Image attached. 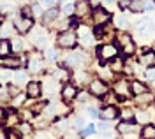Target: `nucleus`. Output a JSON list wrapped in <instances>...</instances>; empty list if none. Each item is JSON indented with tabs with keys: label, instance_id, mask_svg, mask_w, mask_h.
Instances as JSON below:
<instances>
[{
	"label": "nucleus",
	"instance_id": "1",
	"mask_svg": "<svg viewBox=\"0 0 155 139\" xmlns=\"http://www.w3.org/2000/svg\"><path fill=\"white\" fill-rule=\"evenodd\" d=\"M95 53H97V58L101 60L102 63H109L113 58L120 57V48L116 46L115 42H101L97 46Z\"/></svg>",
	"mask_w": 155,
	"mask_h": 139
},
{
	"label": "nucleus",
	"instance_id": "2",
	"mask_svg": "<svg viewBox=\"0 0 155 139\" xmlns=\"http://www.w3.org/2000/svg\"><path fill=\"white\" fill-rule=\"evenodd\" d=\"M115 39H116V46L120 48V51L127 55V57H132L136 53V44L132 37H130V34L127 32V30H118L115 34Z\"/></svg>",
	"mask_w": 155,
	"mask_h": 139
},
{
	"label": "nucleus",
	"instance_id": "3",
	"mask_svg": "<svg viewBox=\"0 0 155 139\" xmlns=\"http://www.w3.org/2000/svg\"><path fill=\"white\" fill-rule=\"evenodd\" d=\"M58 48L62 50H74L78 44V34L74 30H65V32H58L57 39H55Z\"/></svg>",
	"mask_w": 155,
	"mask_h": 139
},
{
	"label": "nucleus",
	"instance_id": "4",
	"mask_svg": "<svg viewBox=\"0 0 155 139\" xmlns=\"http://www.w3.org/2000/svg\"><path fill=\"white\" fill-rule=\"evenodd\" d=\"M76 34H78V42H79L85 50L94 48L97 44V39H95V35H94V28H90L87 25H79Z\"/></svg>",
	"mask_w": 155,
	"mask_h": 139
},
{
	"label": "nucleus",
	"instance_id": "5",
	"mask_svg": "<svg viewBox=\"0 0 155 139\" xmlns=\"http://www.w3.org/2000/svg\"><path fill=\"white\" fill-rule=\"evenodd\" d=\"M88 92H90L92 97L101 99V97H104L107 92H109V85H107V81L101 79V78H94V79L88 83Z\"/></svg>",
	"mask_w": 155,
	"mask_h": 139
},
{
	"label": "nucleus",
	"instance_id": "6",
	"mask_svg": "<svg viewBox=\"0 0 155 139\" xmlns=\"http://www.w3.org/2000/svg\"><path fill=\"white\" fill-rule=\"evenodd\" d=\"M113 93H115L120 100L129 99V97L132 95V92H130V81H127V79H116L115 83H113Z\"/></svg>",
	"mask_w": 155,
	"mask_h": 139
},
{
	"label": "nucleus",
	"instance_id": "7",
	"mask_svg": "<svg viewBox=\"0 0 155 139\" xmlns=\"http://www.w3.org/2000/svg\"><path fill=\"white\" fill-rule=\"evenodd\" d=\"M74 5H76V9H74V18L76 20H88V18H92V5L88 4V0H78L74 2Z\"/></svg>",
	"mask_w": 155,
	"mask_h": 139
},
{
	"label": "nucleus",
	"instance_id": "8",
	"mask_svg": "<svg viewBox=\"0 0 155 139\" xmlns=\"http://www.w3.org/2000/svg\"><path fill=\"white\" fill-rule=\"evenodd\" d=\"M12 25H14V30L18 32L19 35H25V34H28L30 30L34 28V20H32V18H25V16L18 14V16L12 20Z\"/></svg>",
	"mask_w": 155,
	"mask_h": 139
},
{
	"label": "nucleus",
	"instance_id": "9",
	"mask_svg": "<svg viewBox=\"0 0 155 139\" xmlns=\"http://www.w3.org/2000/svg\"><path fill=\"white\" fill-rule=\"evenodd\" d=\"M78 85H74L72 81H67V83H64L62 85V90H60V97H62V102H72V100H76L78 97Z\"/></svg>",
	"mask_w": 155,
	"mask_h": 139
},
{
	"label": "nucleus",
	"instance_id": "10",
	"mask_svg": "<svg viewBox=\"0 0 155 139\" xmlns=\"http://www.w3.org/2000/svg\"><path fill=\"white\" fill-rule=\"evenodd\" d=\"M41 85H42V93H46V95H49V97H51V95H55L57 92H60V90H62V86H60V81H58L55 76H48V78L42 81Z\"/></svg>",
	"mask_w": 155,
	"mask_h": 139
},
{
	"label": "nucleus",
	"instance_id": "11",
	"mask_svg": "<svg viewBox=\"0 0 155 139\" xmlns=\"http://www.w3.org/2000/svg\"><path fill=\"white\" fill-rule=\"evenodd\" d=\"M136 32L139 37H150L153 34V21L150 18H143L136 23Z\"/></svg>",
	"mask_w": 155,
	"mask_h": 139
},
{
	"label": "nucleus",
	"instance_id": "12",
	"mask_svg": "<svg viewBox=\"0 0 155 139\" xmlns=\"http://www.w3.org/2000/svg\"><path fill=\"white\" fill-rule=\"evenodd\" d=\"M92 21H94L95 27L107 25V23L111 21V14H109V11L102 9V7H97V9H94V12H92Z\"/></svg>",
	"mask_w": 155,
	"mask_h": 139
},
{
	"label": "nucleus",
	"instance_id": "13",
	"mask_svg": "<svg viewBox=\"0 0 155 139\" xmlns=\"http://www.w3.org/2000/svg\"><path fill=\"white\" fill-rule=\"evenodd\" d=\"M25 93L27 97L32 100H39V97L42 95V85L39 81H28L25 85Z\"/></svg>",
	"mask_w": 155,
	"mask_h": 139
},
{
	"label": "nucleus",
	"instance_id": "14",
	"mask_svg": "<svg viewBox=\"0 0 155 139\" xmlns=\"http://www.w3.org/2000/svg\"><path fill=\"white\" fill-rule=\"evenodd\" d=\"M118 113H120V109L116 106H102L99 109V118L106 120V121H113L118 118Z\"/></svg>",
	"mask_w": 155,
	"mask_h": 139
},
{
	"label": "nucleus",
	"instance_id": "15",
	"mask_svg": "<svg viewBox=\"0 0 155 139\" xmlns=\"http://www.w3.org/2000/svg\"><path fill=\"white\" fill-rule=\"evenodd\" d=\"M30 32H32V42L35 44V48H44V46H46V40H48L46 30L41 27L39 30H34V28H32Z\"/></svg>",
	"mask_w": 155,
	"mask_h": 139
},
{
	"label": "nucleus",
	"instance_id": "16",
	"mask_svg": "<svg viewBox=\"0 0 155 139\" xmlns=\"http://www.w3.org/2000/svg\"><path fill=\"white\" fill-rule=\"evenodd\" d=\"M60 18V11L57 7H51V9H46V12L42 14V18H41V23L44 25V27H51L55 21Z\"/></svg>",
	"mask_w": 155,
	"mask_h": 139
},
{
	"label": "nucleus",
	"instance_id": "17",
	"mask_svg": "<svg viewBox=\"0 0 155 139\" xmlns=\"http://www.w3.org/2000/svg\"><path fill=\"white\" fill-rule=\"evenodd\" d=\"M21 63H23V58H19V57H7V58H0V65H2L4 69H9V70L21 69Z\"/></svg>",
	"mask_w": 155,
	"mask_h": 139
},
{
	"label": "nucleus",
	"instance_id": "18",
	"mask_svg": "<svg viewBox=\"0 0 155 139\" xmlns=\"http://www.w3.org/2000/svg\"><path fill=\"white\" fill-rule=\"evenodd\" d=\"M12 83H14V85H18V86L27 85V83H28V70L16 69L14 72H12Z\"/></svg>",
	"mask_w": 155,
	"mask_h": 139
},
{
	"label": "nucleus",
	"instance_id": "19",
	"mask_svg": "<svg viewBox=\"0 0 155 139\" xmlns=\"http://www.w3.org/2000/svg\"><path fill=\"white\" fill-rule=\"evenodd\" d=\"M152 102H155V93H152L150 90L136 97V104H137L139 108H145V106H150Z\"/></svg>",
	"mask_w": 155,
	"mask_h": 139
},
{
	"label": "nucleus",
	"instance_id": "20",
	"mask_svg": "<svg viewBox=\"0 0 155 139\" xmlns=\"http://www.w3.org/2000/svg\"><path fill=\"white\" fill-rule=\"evenodd\" d=\"M28 72L32 74H37L42 70V57H39V55H34V57H30L28 60Z\"/></svg>",
	"mask_w": 155,
	"mask_h": 139
},
{
	"label": "nucleus",
	"instance_id": "21",
	"mask_svg": "<svg viewBox=\"0 0 155 139\" xmlns=\"http://www.w3.org/2000/svg\"><path fill=\"white\" fill-rule=\"evenodd\" d=\"M5 127H18L19 123H21V116H19V113L16 111L9 109L7 111V115H5Z\"/></svg>",
	"mask_w": 155,
	"mask_h": 139
},
{
	"label": "nucleus",
	"instance_id": "22",
	"mask_svg": "<svg viewBox=\"0 0 155 139\" xmlns=\"http://www.w3.org/2000/svg\"><path fill=\"white\" fill-rule=\"evenodd\" d=\"M137 63H139V65H145V67H153L155 65V53L153 51L143 53V55L137 58Z\"/></svg>",
	"mask_w": 155,
	"mask_h": 139
},
{
	"label": "nucleus",
	"instance_id": "23",
	"mask_svg": "<svg viewBox=\"0 0 155 139\" xmlns=\"http://www.w3.org/2000/svg\"><path fill=\"white\" fill-rule=\"evenodd\" d=\"M130 92H132L134 97H137V95L148 92V85H145L143 81H139V79H134V81H130Z\"/></svg>",
	"mask_w": 155,
	"mask_h": 139
},
{
	"label": "nucleus",
	"instance_id": "24",
	"mask_svg": "<svg viewBox=\"0 0 155 139\" xmlns=\"http://www.w3.org/2000/svg\"><path fill=\"white\" fill-rule=\"evenodd\" d=\"M124 69H125V62H124L122 57H116L109 62V70L113 74H120V72H124Z\"/></svg>",
	"mask_w": 155,
	"mask_h": 139
},
{
	"label": "nucleus",
	"instance_id": "25",
	"mask_svg": "<svg viewBox=\"0 0 155 139\" xmlns=\"http://www.w3.org/2000/svg\"><path fill=\"white\" fill-rule=\"evenodd\" d=\"M116 130H118V134L124 136V134H129V132H136L137 125H136V121H120Z\"/></svg>",
	"mask_w": 155,
	"mask_h": 139
},
{
	"label": "nucleus",
	"instance_id": "26",
	"mask_svg": "<svg viewBox=\"0 0 155 139\" xmlns=\"http://www.w3.org/2000/svg\"><path fill=\"white\" fill-rule=\"evenodd\" d=\"M11 46H12V51H14V53H23V51H27V48H28V44L25 42L23 37L11 39Z\"/></svg>",
	"mask_w": 155,
	"mask_h": 139
},
{
	"label": "nucleus",
	"instance_id": "27",
	"mask_svg": "<svg viewBox=\"0 0 155 139\" xmlns=\"http://www.w3.org/2000/svg\"><path fill=\"white\" fill-rule=\"evenodd\" d=\"M127 9L130 11V12H134V14H141V12H145V0H130L129 2V5H127Z\"/></svg>",
	"mask_w": 155,
	"mask_h": 139
},
{
	"label": "nucleus",
	"instance_id": "28",
	"mask_svg": "<svg viewBox=\"0 0 155 139\" xmlns=\"http://www.w3.org/2000/svg\"><path fill=\"white\" fill-rule=\"evenodd\" d=\"M11 53H12L11 40L0 37V58H7V57H11Z\"/></svg>",
	"mask_w": 155,
	"mask_h": 139
},
{
	"label": "nucleus",
	"instance_id": "29",
	"mask_svg": "<svg viewBox=\"0 0 155 139\" xmlns=\"http://www.w3.org/2000/svg\"><path fill=\"white\" fill-rule=\"evenodd\" d=\"M118 118L122 121H136V111L130 108H122L118 113Z\"/></svg>",
	"mask_w": 155,
	"mask_h": 139
},
{
	"label": "nucleus",
	"instance_id": "30",
	"mask_svg": "<svg viewBox=\"0 0 155 139\" xmlns=\"http://www.w3.org/2000/svg\"><path fill=\"white\" fill-rule=\"evenodd\" d=\"M95 127H97V132L101 136H104V137H109L111 132H113V127H109V121H106V120H101Z\"/></svg>",
	"mask_w": 155,
	"mask_h": 139
},
{
	"label": "nucleus",
	"instance_id": "31",
	"mask_svg": "<svg viewBox=\"0 0 155 139\" xmlns=\"http://www.w3.org/2000/svg\"><path fill=\"white\" fill-rule=\"evenodd\" d=\"M139 136H141V139H155V125L153 123H146V125H143Z\"/></svg>",
	"mask_w": 155,
	"mask_h": 139
},
{
	"label": "nucleus",
	"instance_id": "32",
	"mask_svg": "<svg viewBox=\"0 0 155 139\" xmlns=\"http://www.w3.org/2000/svg\"><path fill=\"white\" fill-rule=\"evenodd\" d=\"M136 123H141V125L152 123V116H150V113L145 111V109H137L136 111Z\"/></svg>",
	"mask_w": 155,
	"mask_h": 139
},
{
	"label": "nucleus",
	"instance_id": "33",
	"mask_svg": "<svg viewBox=\"0 0 155 139\" xmlns=\"http://www.w3.org/2000/svg\"><path fill=\"white\" fill-rule=\"evenodd\" d=\"M25 102H27V93H18V95H14V97L11 99V106H12L14 109H18L21 106H25Z\"/></svg>",
	"mask_w": 155,
	"mask_h": 139
},
{
	"label": "nucleus",
	"instance_id": "34",
	"mask_svg": "<svg viewBox=\"0 0 155 139\" xmlns=\"http://www.w3.org/2000/svg\"><path fill=\"white\" fill-rule=\"evenodd\" d=\"M14 32H16V30H14V25H12V23H5V25H2V28H0V37H2V39H9Z\"/></svg>",
	"mask_w": 155,
	"mask_h": 139
},
{
	"label": "nucleus",
	"instance_id": "35",
	"mask_svg": "<svg viewBox=\"0 0 155 139\" xmlns=\"http://www.w3.org/2000/svg\"><path fill=\"white\" fill-rule=\"evenodd\" d=\"M74 9H76L74 2L64 4V7H62V16H65V18H74Z\"/></svg>",
	"mask_w": 155,
	"mask_h": 139
},
{
	"label": "nucleus",
	"instance_id": "36",
	"mask_svg": "<svg viewBox=\"0 0 155 139\" xmlns=\"http://www.w3.org/2000/svg\"><path fill=\"white\" fill-rule=\"evenodd\" d=\"M95 132H97V127L94 123H88V125H85L83 129L79 130V137H88V136H92Z\"/></svg>",
	"mask_w": 155,
	"mask_h": 139
},
{
	"label": "nucleus",
	"instance_id": "37",
	"mask_svg": "<svg viewBox=\"0 0 155 139\" xmlns=\"http://www.w3.org/2000/svg\"><path fill=\"white\" fill-rule=\"evenodd\" d=\"M116 28H120V30H127V27H129V18H127L125 14H118L116 16Z\"/></svg>",
	"mask_w": 155,
	"mask_h": 139
},
{
	"label": "nucleus",
	"instance_id": "38",
	"mask_svg": "<svg viewBox=\"0 0 155 139\" xmlns=\"http://www.w3.org/2000/svg\"><path fill=\"white\" fill-rule=\"evenodd\" d=\"M9 81H12V70L2 67V70H0V85H7Z\"/></svg>",
	"mask_w": 155,
	"mask_h": 139
},
{
	"label": "nucleus",
	"instance_id": "39",
	"mask_svg": "<svg viewBox=\"0 0 155 139\" xmlns=\"http://www.w3.org/2000/svg\"><path fill=\"white\" fill-rule=\"evenodd\" d=\"M34 139H55V136H53L48 129H44V130H37L35 136H34Z\"/></svg>",
	"mask_w": 155,
	"mask_h": 139
},
{
	"label": "nucleus",
	"instance_id": "40",
	"mask_svg": "<svg viewBox=\"0 0 155 139\" xmlns=\"http://www.w3.org/2000/svg\"><path fill=\"white\" fill-rule=\"evenodd\" d=\"M116 97L115 93H109L107 92L106 95H104V99H101V100H104V106H116Z\"/></svg>",
	"mask_w": 155,
	"mask_h": 139
},
{
	"label": "nucleus",
	"instance_id": "41",
	"mask_svg": "<svg viewBox=\"0 0 155 139\" xmlns=\"http://www.w3.org/2000/svg\"><path fill=\"white\" fill-rule=\"evenodd\" d=\"M16 130H18L19 134H30V132H32V123H28V121H21Z\"/></svg>",
	"mask_w": 155,
	"mask_h": 139
},
{
	"label": "nucleus",
	"instance_id": "42",
	"mask_svg": "<svg viewBox=\"0 0 155 139\" xmlns=\"http://www.w3.org/2000/svg\"><path fill=\"white\" fill-rule=\"evenodd\" d=\"M145 79L148 81V83H155V65H153V67H146Z\"/></svg>",
	"mask_w": 155,
	"mask_h": 139
},
{
	"label": "nucleus",
	"instance_id": "43",
	"mask_svg": "<svg viewBox=\"0 0 155 139\" xmlns=\"http://www.w3.org/2000/svg\"><path fill=\"white\" fill-rule=\"evenodd\" d=\"M58 57H60V55H58L57 48H48V50H46V58H48L49 62H55V60H58Z\"/></svg>",
	"mask_w": 155,
	"mask_h": 139
},
{
	"label": "nucleus",
	"instance_id": "44",
	"mask_svg": "<svg viewBox=\"0 0 155 139\" xmlns=\"http://www.w3.org/2000/svg\"><path fill=\"white\" fill-rule=\"evenodd\" d=\"M32 16L34 18H42V7H41V4H32Z\"/></svg>",
	"mask_w": 155,
	"mask_h": 139
},
{
	"label": "nucleus",
	"instance_id": "45",
	"mask_svg": "<svg viewBox=\"0 0 155 139\" xmlns=\"http://www.w3.org/2000/svg\"><path fill=\"white\" fill-rule=\"evenodd\" d=\"M39 4H41V7H44V9H51V7L57 5V0H39Z\"/></svg>",
	"mask_w": 155,
	"mask_h": 139
},
{
	"label": "nucleus",
	"instance_id": "46",
	"mask_svg": "<svg viewBox=\"0 0 155 139\" xmlns=\"http://www.w3.org/2000/svg\"><path fill=\"white\" fill-rule=\"evenodd\" d=\"M19 12H21V16H25V18H32V20H34V16H32V5H23Z\"/></svg>",
	"mask_w": 155,
	"mask_h": 139
},
{
	"label": "nucleus",
	"instance_id": "47",
	"mask_svg": "<svg viewBox=\"0 0 155 139\" xmlns=\"http://www.w3.org/2000/svg\"><path fill=\"white\" fill-rule=\"evenodd\" d=\"M85 113H88L90 118H99V109L92 108V106H87V108H85Z\"/></svg>",
	"mask_w": 155,
	"mask_h": 139
},
{
	"label": "nucleus",
	"instance_id": "48",
	"mask_svg": "<svg viewBox=\"0 0 155 139\" xmlns=\"http://www.w3.org/2000/svg\"><path fill=\"white\" fill-rule=\"evenodd\" d=\"M5 139H21V134H19L18 130H7L5 132Z\"/></svg>",
	"mask_w": 155,
	"mask_h": 139
},
{
	"label": "nucleus",
	"instance_id": "49",
	"mask_svg": "<svg viewBox=\"0 0 155 139\" xmlns=\"http://www.w3.org/2000/svg\"><path fill=\"white\" fill-rule=\"evenodd\" d=\"M88 97H90V92H78V97L76 100H79V102H88Z\"/></svg>",
	"mask_w": 155,
	"mask_h": 139
},
{
	"label": "nucleus",
	"instance_id": "50",
	"mask_svg": "<svg viewBox=\"0 0 155 139\" xmlns=\"http://www.w3.org/2000/svg\"><path fill=\"white\" fill-rule=\"evenodd\" d=\"M122 139H141V136H139V132L136 130V132H129V134H124V136H122Z\"/></svg>",
	"mask_w": 155,
	"mask_h": 139
},
{
	"label": "nucleus",
	"instance_id": "51",
	"mask_svg": "<svg viewBox=\"0 0 155 139\" xmlns=\"http://www.w3.org/2000/svg\"><path fill=\"white\" fill-rule=\"evenodd\" d=\"M88 4L92 5V9H97V7H102V0H88Z\"/></svg>",
	"mask_w": 155,
	"mask_h": 139
},
{
	"label": "nucleus",
	"instance_id": "52",
	"mask_svg": "<svg viewBox=\"0 0 155 139\" xmlns=\"http://www.w3.org/2000/svg\"><path fill=\"white\" fill-rule=\"evenodd\" d=\"M145 9L146 11H153L155 9V2L153 0H145Z\"/></svg>",
	"mask_w": 155,
	"mask_h": 139
},
{
	"label": "nucleus",
	"instance_id": "53",
	"mask_svg": "<svg viewBox=\"0 0 155 139\" xmlns=\"http://www.w3.org/2000/svg\"><path fill=\"white\" fill-rule=\"evenodd\" d=\"M5 115H7V111L4 109V108H0V123L5 121Z\"/></svg>",
	"mask_w": 155,
	"mask_h": 139
},
{
	"label": "nucleus",
	"instance_id": "54",
	"mask_svg": "<svg viewBox=\"0 0 155 139\" xmlns=\"http://www.w3.org/2000/svg\"><path fill=\"white\" fill-rule=\"evenodd\" d=\"M57 2H60V4H69L71 0H57Z\"/></svg>",
	"mask_w": 155,
	"mask_h": 139
},
{
	"label": "nucleus",
	"instance_id": "55",
	"mask_svg": "<svg viewBox=\"0 0 155 139\" xmlns=\"http://www.w3.org/2000/svg\"><path fill=\"white\" fill-rule=\"evenodd\" d=\"M152 51L155 53V40H153V44H152Z\"/></svg>",
	"mask_w": 155,
	"mask_h": 139
},
{
	"label": "nucleus",
	"instance_id": "56",
	"mask_svg": "<svg viewBox=\"0 0 155 139\" xmlns=\"http://www.w3.org/2000/svg\"><path fill=\"white\" fill-rule=\"evenodd\" d=\"M107 2H109V4H115L116 0H107Z\"/></svg>",
	"mask_w": 155,
	"mask_h": 139
},
{
	"label": "nucleus",
	"instance_id": "57",
	"mask_svg": "<svg viewBox=\"0 0 155 139\" xmlns=\"http://www.w3.org/2000/svg\"><path fill=\"white\" fill-rule=\"evenodd\" d=\"M122 2H130V0H122Z\"/></svg>",
	"mask_w": 155,
	"mask_h": 139
},
{
	"label": "nucleus",
	"instance_id": "58",
	"mask_svg": "<svg viewBox=\"0 0 155 139\" xmlns=\"http://www.w3.org/2000/svg\"><path fill=\"white\" fill-rule=\"evenodd\" d=\"M0 92H2V85H0Z\"/></svg>",
	"mask_w": 155,
	"mask_h": 139
},
{
	"label": "nucleus",
	"instance_id": "59",
	"mask_svg": "<svg viewBox=\"0 0 155 139\" xmlns=\"http://www.w3.org/2000/svg\"><path fill=\"white\" fill-rule=\"evenodd\" d=\"M0 2H4V0H0Z\"/></svg>",
	"mask_w": 155,
	"mask_h": 139
},
{
	"label": "nucleus",
	"instance_id": "60",
	"mask_svg": "<svg viewBox=\"0 0 155 139\" xmlns=\"http://www.w3.org/2000/svg\"><path fill=\"white\" fill-rule=\"evenodd\" d=\"M153 104H155V102H153Z\"/></svg>",
	"mask_w": 155,
	"mask_h": 139
},
{
	"label": "nucleus",
	"instance_id": "61",
	"mask_svg": "<svg viewBox=\"0 0 155 139\" xmlns=\"http://www.w3.org/2000/svg\"><path fill=\"white\" fill-rule=\"evenodd\" d=\"M153 2H155V0H153Z\"/></svg>",
	"mask_w": 155,
	"mask_h": 139
}]
</instances>
